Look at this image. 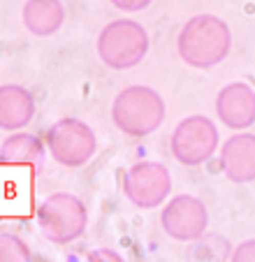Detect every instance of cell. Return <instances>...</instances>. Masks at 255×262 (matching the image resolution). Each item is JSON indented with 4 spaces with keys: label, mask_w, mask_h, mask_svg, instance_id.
<instances>
[{
    "label": "cell",
    "mask_w": 255,
    "mask_h": 262,
    "mask_svg": "<svg viewBox=\"0 0 255 262\" xmlns=\"http://www.w3.org/2000/svg\"><path fill=\"white\" fill-rule=\"evenodd\" d=\"M232 49L230 26L216 14H197L183 24L177 37V51L195 70L216 68Z\"/></svg>",
    "instance_id": "obj_1"
},
{
    "label": "cell",
    "mask_w": 255,
    "mask_h": 262,
    "mask_svg": "<svg viewBox=\"0 0 255 262\" xmlns=\"http://www.w3.org/2000/svg\"><path fill=\"white\" fill-rule=\"evenodd\" d=\"M112 121L128 137H146L165 121V100L151 86H128L114 98Z\"/></svg>",
    "instance_id": "obj_2"
},
{
    "label": "cell",
    "mask_w": 255,
    "mask_h": 262,
    "mask_svg": "<svg viewBox=\"0 0 255 262\" xmlns=\"http://www.w3.org/2000/svg\"><path fill=\"white\" fill-rule=\"evenodd\" d=\"M39 234L51 244H72L86 232L89 209L81 198L72 193H54L39 202L35 211Z\"/></svg>",
    "instance_id": "obj_3"
},
{
    "label": "cell",
    "mask_w": 255,
    "mask_h": 262,
    "mask_svg": "<svg viewBox=\"0 0 255 262\" xmlns=\"http://www.w3.org/2000/svg\"><path fill=\"white\" fill-rule=\"evenodd\" d=\"M148 33L133 19H116L107 24L98 35V56L109 70H130L139 65L148 54Z\"/></svg>",
    "instance_id": "obj_4"
},
{
    "label": "cell",
    "mask_w": 255,
    "mask_h": 262,
    "mask_svg": "<svg viewBox=\"0 0 255 262\" xmlns=\"http://www.w3.org/2000/svg\"><path fill=\"white\" fill-rule=\"evenodd\" d=\"M47 148L63 167H83L98 151V137L89 123L79 119H60L47 130Z\"/></svg>",
    "instance_id": "obj_5"
},
{
    "label": "cell",
    "mask_w": 255,
    "mask_h": 262,
    "mask_svg": "<svg viewBox=\"0 0 255 262\" xmlns=\"http://www.w3.org/2000/svg\"><path fill=\"white\" fill-rule=\"evenodd\" d=\"M218 128L206 116H188L172 133V154L186 167L204 165L218 148Z\"/></svg>",
    "instance_id": "obj_6"
},
{
    "label": "cell",
    "mask_w": 255,
    "mask_h": 262,
    "mask_svg": "<svg viewBox=\"0 0 255 262\" xmlns=\"http://www.w3.org/2000/svg\"><path fill=\"white\" fill-rule=\"evenodd\" d=\"M123 193L137 209H158L172 193V174L162 163L142 160L125 172Z\"/></svg>",
    "instance_id": "obj_7"
},
{
    "label": "cell",
    "mask_w": 255,
    "mask_h": 262,
    "mask_svg": "<svg viewBox=\"0 0 255 262\" xmlns=\"http://www.w3.org/2000/svg\"><path fill=\"white\" fill-rule=\"evenodd\" d=\"M160 225L174 242H195L209 228V211L202 200L193 195H177L162 207Z\"/></svg>",
    "instance_id": "obj_8"
},
{
    "label": "cell",
    "mask_w": 255,
    "mask_h": 262,
    "mask_svg": "<svg viewBox=\"0 0 255 262\" xmlns=\"http://www.w3.org/2000/svg\"><path fill=\"white\" fill-rule=\"evenodd\" d=\"M216 114L225 123V128H250L255 121V91L244 81L227 84L216 98Z\"/></svg>",
    "instance_id": "obj_9"
},
{
    "label": "cell",
    "mask_w": 255,
    "mask_h": 262,
    "mask_svg": "<svg viewBox=\"0 0 255 262\" xmlns=\"http://www.w3.org/2000/svg\"><path fill=\"white\" fill-rule=\"evenodd\" d=\"M221 169L232 183H253L255 179V137L239 133L221 146Z\"/></svg>",
    "instance_id": "obj_10"
},
{
    "label": "cell",
    "mask_w": 255,
    "mask_h": 262,
    "mask_svg": "<svg viewBox=\"0 0 255 262\" xmlns=\"http://www.w3.org/2000/svg\"><path fill=\"white\" fill-rule=\"evenodd\" d=\"M35 116V98L19 84L0 86V130L16 133L26 128Z\"/></svg>",
    "instance_id": "obj_11"
},
{
    "label": "cell",
    "mask_w": 255,
    "mask_h": 262,
    "mask_svg": "<svg viewBox=\"0 0 255 262\" xmlns=\"http://www.w3.org/2000/svg\"><path fill=\"white\" fill-rule=\"evenodd\" d=\"M45 160H47V146L37 135L16 130L0 146V165H7V167L42 169Z\"/></svg>",
    "instance_id": "obj_12"
},
{
    "label": "cell",
    "mask_w": 255,
    "mask_h": 262,
    "mask_svg": "<svg viewBox=\"0 0 255 262\" xmlns=\"http://www.w3.org/2000/svg\"><path fill=\"white\" fill-rule=\"evenodd\" d=\"M26 30L35 37H49L60 30L65 21V7L60 0H26L21 10Z\"/></svg>",
    "instance_id": "obj_13"
},
{
    "label": "cell",
    "mask_w": 255,
    "mask_h": 262,
    "mask_svg": "<svg viewBox=\"0 0 255 262\" xmlns=\"http://www.w3.org/2000/svg\"><path fill=\"white\" fill-rule=\"evenodd\" d=\"M193 257L195 260H225V257H230V244L218 234H206V237L200 234L195 239Z\"/></svg>",
    "instance_id": "obj_14"
},
{
    "label": "cell",
    "mask_w": 255,
    "mask_h": 262,
    "mask_svg": "<svg viewBox=\"0 0 255 262\" xmlns=\"http://www.w3.org/2000/svg\"><path fill=\"white\" fill-rule=\"evenodd\" d=\"M33 260L30 246L14 232H0V262H28Z\"/></svg>",
    "instance_id": "obj_15"
},
{
    "label": "cell",
    "mask_w": 255,
    "mask_h": 262,
    "mask_svg": "<svg viewBox=\"0 0 255 262\" xmlns=\"http://www.w3.org/2000/svg\"><path fill=\"white\" fill-rule=\"evenodd\" d=\"M227 260H232V262H253L255 260V242L253 239H246L244 244H239V246L232 251V255L227 257Z\"/></svg>",
    "instance_id": "obj_16"
},
{
    "label": "cell",
    "mask_w": 255,
    "mask_h": 262,
    "mask_svg": "<svg viewBox=\"0 0 255 262\" xmlns=\"http://www.w3.org/2000/svg\"><path fill=\"white\" fill-rule=\"evenodd\" d=\"M86 260L89 262H123L125 257H123L118 251H112V248H95V251L89 253Z\"/></svg>",
    "instance_id": "obj_17"
},
{
    "label": "cell",
    "mask_w": 255,
    "mask_h": 262,
    "mask_svg": "<svg viewBox=\"0 0 255 262\" xmlns=\"http://www.w3.org/2000/svg\"><path fill=\"white\" fill-rule=\"evenodd\" d=\"M153 0H112V5L116 7V10H121V12H142V10H146L148 5H151Z\"/></svg>",
    "instance_id": "obj_18"
}]
</instances>
